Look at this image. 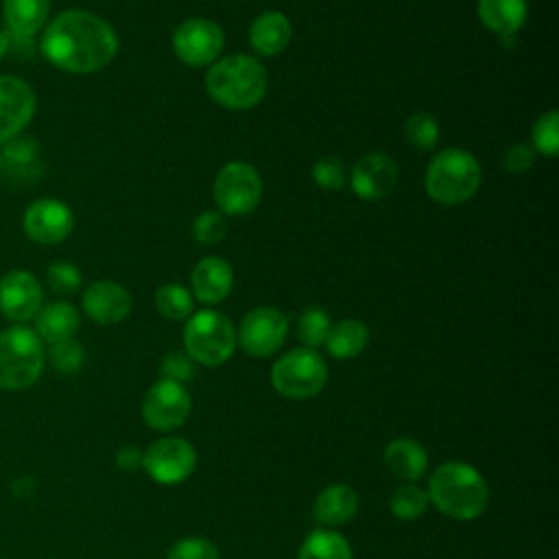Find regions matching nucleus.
Listing matches in <instances>:
<instances>
[{"label": "nucleus", "instance_id": "obj_1", "mask_svg": "<svg viewBox=\"0 0 559 559\" xmlns=\"http://www.w3.org/2000/svg\"><path fill=\"white\" fill-rule=\"evenodd\" d=\"M39 50L50 66L63 72L90 74L111 63L118 52V35L100 15L68 9L46 24Z\"/></svg>", "mask_w": 559, "mask_h": 559}, {"label": "nucleus", "instance_id": "obj_2", "mask_svg": "<svg viewBox=\"0 0 559 559\" xmlns=\"http://www.w3.org/2000/svg\"><path fill=\"white\" fill-rule=\"evenodd\" d=\"M428 500L443 515L469 522L485 513L489 504V485L469 463L448 461L439 465L428 480Z\"/></svg>", "mask_w": 559, "mask_h": 559}, {"label": "nucleus", "instance_id": "obj_3", "mask_svg": "<svg viewBox=\"0 0 559 559\" xmlns=\"http://www.w3.org/2000/svg\"><path fill=\"white\" fill-rule=\"evenodd\" d=\"M266 68L251 55H229L214 61L205 74L212 100L227 109H251L266 94Z\"/></svg>", "mask_w": 559, "mask_h": 559}, {"label": "nucleus", "instance_id": "obj_4", "mask_svg": "<svg viewBox=\"0 0 559 559\" xmlns=\"http://www.w3.org/2000/svg\"><path fill=\"white\" fill-rule=\"evenodd\" d=\"M478 186V159L463 148H443L428 164L426 192L441 205L465 203L476 194Z\"/></svg>", "mask_w": 559, "mask_h": 559}, {"label": "nucleus", "instance_id": "obj_5", "mask_svg": "<svg viewBox=\"0 0 559 559\" xmlns=\"http://www.w3.org/2000/svg\"><path fill=\"white\" fill-rule=\"evenodd\" d=\"M44 341L26 325L0 332V389L22 391L33 386L44 371Z\"/></svg>", "mask_w": 559, "mask_h": 559}, {"label": "nucleus", "instance_id": "obj_6", "mask_svg": "<svg viewBox=\"0 0 559 559\" xmlns=\"http://www.w3.org/2000/svg\"><path fill=\"white\" fill-rule=\"evenodd\" d=\"M186 354L205 367H218L227 362L236 349V330L218 310H199L188 317L183 328Z\"/></svg>", "mask_w": 559, "mask_h": 559}, {"label": "nucleus", "instance_id": "obj_7", "mask_svg": "<svg viewBox=\"0 0 559 559\" xmlns=\"http://www.w3.org/2000/svg\"><path fill=\"white\" fill-rule=\"evenodd\" d=\"M328 365L317 349L295 347L271 367V384L286 400H310L323 391Z\"/></svg>", "mask_w": 559, "mask_h": 559}, {"label": "nucleus", "instance_id": "obj_8", "mask_svg": "<svg viewBox=\"0 0 559 559\" xmlns=\"http://www.w3.org/2000/svg\"><path fill=\"white\" fill-rule=\"evenodd\" d=\"M262 199V179L247 162H227L214 179V201L225 216L249 214Z\"/></svg>", "mask_w": 559, "mask_h": 559}, {"label": "nucleus", "instance_id": "obj_9", "mask_svg": "<svg viewBox=\"0 0 559 559\" xmlns=\"http://www.w3.org/2000/svg\"><path fill=\"white\" fill-rule=\"evenodd\" d=\"M288 317L271 306L249 310L236 332V345L251 358L273 356L286 341Z\"/></svg>", "mask_w": 559, "mask_h": 559}, {"label": "nucleus", "instance_id": "obj_10", "mask_svg": "<svg viewBox=\"0 0 559 559\" xmlns=\"http://www.w3.org/2000/svg\"><path fill=\"white\" fill-rule=\"evenodd\" d=\"M142 467L159 485H179L197 467V450L181 437H162L144 450Z\"/></svg>", "mask_w": 559, "mask_h": 559}, {"label": "nucleus", "instance_id": "obj_11", "mask_svg": "<svg viewBox=\"0 0 559 559\" xmlns=\"http://www.w3.org/2000/svg\"><path fill=\"white\" fill-rule=\"evenodd\" d=\"M190 411H192V400L188 389L179 382L164 380V378L155 382L142 400L144 424L159 432H170L183 426Z\"/></svg>", "mask_w": 559, "mask_h": 559}, {"label": "nucleus", "instance_id": "obj_12", "mask_svg": "<svg viewBox=\"0 0 559 559\" xmlns=\"http://www.w3.org/2000/svg\"><path fill=\"white\" fill-rule=\"evenodd\" d=\"M225 44L221 26L205 17H190L173 33V50L186 66H210L218 59Z\"/></svg>", "mask_w": 559, "mask_h": 559}, {"label": "nucleus", "instance_id": "obj_13", "mask_svg": "<svg viewBox=\"0 0 559 559\" xmlns=\"http://www.w3.org/2000/svg\"><path fill=\"white\" fill-rule=\"evenodd\" d=\"M24 234L39 245H59L74 229V212L59 199H35L22 216Z\"/></svg>", "mask_w": 559, "mask_h": 559}, {"label": "nucleus", "instance_id": "obj_14", "mask_svg": "<svg viewBox=\"0 0 559 559\" xmlns=\"http://www.w3.org/2000/svg\"><path fill=\"white\" fill-rule=\"evenodd\" d=\"M35 109L33 87L15 74H0V144L20 135L33 120Z\"/></svg>", "mask_w": 559, "mask_h": 559}, {"label": "nucleus", "instance_id": "obj_15", "mask_svg": "<svg viewBox=\"0 0 559 559\" xmlns=\"http://www.w3.org/2000/svg\"><path fill=\"white\" fill-rule=\"evenodd\" d=\"M44 301L41 284L24 269H13L0 277V312L15 323L35 319Z\"/></svg>", "mask_w": 559, "mask_h": 559}, {"label": "nucleus", "instance_id": "obj_16", "mask_svg": "<svg viewBox=\"0 0 559 559\" xmlns=\"http://www.w3.org/2000/svg\"><path fill=\"white\" fill-rule=\"evenodd\" d=\"M397 173V164L391 155L367 153L354 164L349 173V186L356 197L365 201H378L395 188Z\"/></svg>", "mask_w": 559, "mask_h": 559}, {"label": "nucleus", "instance_id": "obj_17", "mask_svg": "<svg viewBox=\"0 0 559 559\" xmlns=\"http://www.w3.org/2000/svg\"><path fill=\"white\" fill-rule=\"evenodd\" d=\"M50 0H2V20L11 46L31 48L33 37L46 26Z\"/></svg>", "mask_w": 559, "mask_h": 559}, {"label": "nucleus", "instance_id": "obj_18", "mask_svg": "<svg viewBox=\"0 0 559 559\" xmlns=\"http://www.w3.org/2000/svg\"><path fill=\"white\" fill-rule=\"evenodd\" d=\"M81 306L92 321L100 325H114L131 312V295L122 284L100 280L85 288Z\"/></svg>", "mask_w": 559, "mask_h": 559}, {"label": "nucleus", "instance_id": "obj_19", "mask_svg": "<svg viewBox=\"0 0 559 559\" xmlns=\"http://www.w3.org/2000/svg\"><path fill=\"white\" fill-rule=\"evenodd\" d=\"M234 286V271L231 264L223 258H203L190 273V288L192 297L203 304H218L223 301Z\"/></svg>", "mask_w": 559, "mask_h": 559}, {"label": "nucleus", "instance_id": "obj_20", "mask_svg": "<svg viewBox=\"0 0 559 559\" xmlns=\"http://www.w3.org/2000/svg\"><path fill=\"white\" fill-rule=\"evenodd\" d=\"M356 511H358V493L345 483H332L323 487L312 504L314 518L328 528L347 524L349 520H354Z\"/></svg>", "mask_w": 559, "mask_h": 559}, {"label": "nucleus", "instance_id": "obj_21", "mask_svg": "<svg viewBox=\"0 0 559 559\" xmlns=\"http://www.w3.org/2000/svg\"><path fill=\"white\" fill-rule=\"evenodd\" d=\"M476 11L485 28L502 41H511L526 22L528 4L526 0H478Z\"/></svg>", "mask_w": 559, "mask_h": 559}, {"label": "nucleus", "instance_id": "obj_22", "mask_svg": "<svg viewBox=\"0 0 559 559\" xmlns=\"http://www.w3.org/2000/svg\"><path fill=\"white\" fill-rule=\"evenodd\" d=\"M384 465L402 483H415L428 469V452L419 441L397 437L384 448Z\"/></svg>", "mask_w": 559, "mask_h": 559}, {"label": "nucleus", "instance_id": "obj_23", "mask_svg": "<svg viewBox=\"0 0 559 559\" xmlns=\"http://www.w3.org/2000/svg\"><path fill=\"white\" fill-rule=\"evenodd\" d=\"M293 37L290 20L280 11L260 13L249 26V44L262 57L282 52Z\"/></svg>", "mask_w": 559, "mask_h": 559}, {"label": "nucleus", "instance_id": "obj_24", "mask_svg": "<svg viewBox=\"0 0 559 559\" xmlns=\"http://www.w3.org/2000/svg\"><path fill=\"white\" fill-rule=\"evenodd\" d=\"M79 325V312L70 301H52L35 314V332L48 345L74 338Z\"/></svg>", "mask_w": 559, "mask_h": 559}, {"label": "nucleus", "instance_id": "obj_25", "mask_svg": "<svg viewBox=\"0 0 559 559\" xmlns=\"http://www.w3.org/2000/svg\"><path fill=\"white\" fill-rule=\"evenodd\" d=\"M367 343H369L367 325L358 319H343L330 328V334L323 345L330 356L338 360H347L362 354Z\"/></svg>", "mask_w": 559, "mask_h": 559}, {"label": "nucleus", "instance_id": "obj_26", "mask_svg": "<svg viewBox=\"0 0 559 559\" xmlns=\"http://www.w3.org/2000/svg\"><path fill=\"white\" fill-rule=\"evenodd\" d=\"M0 157H2V170L11 173L17 179H31L39 173V146L33 138H24V135L11 138L9 142H4Z\"/></svg>", "mask_w": 559, "mask_h": 559}, {"label": "nucleus", "instance_id": "obj_27", "mask_svg": "<svg viewBox=\"0 0 559 559\" xmlns=\"http://www.w3.org/2000/svg\"><path fill=\"white\" fill-rule=\"evenodd\" d=\"M297 559H352V546L334 528H317L301 542Z\"/></svg>", "mask_w": 559, "mask_h": 559}, {"label": "nucleus", "instance_id": "obj_28", "mask_svg": "<svg viewBox=\"0 0 559 559\" xmlns=\"http://www.w3.org/2000/svg\"><path fill=\"white\" fill-rule=\"evenodd\" d=\"M428 507H430L428 491L415 483H402L400 487L393 489V493L389 498V509H391L393 518H397L402 522L421 518Z\"/></svg>", "mask_w": 559, "mask_h": 559}, {"label": "nucleus", "instance_id": "obj_29", "mask_svg": "<svg viewBox=\"0 0 559 559\" xmlns=\"http://www.w3.org/2000/svg\"><path fill=\"white\" fill-rule=\"evenodd\" d=\"M155 308L170 321H183L194 310L192 293L181 284H164L155 290Z\"/></svg>", "mask_w": 559, "mask_h": 559}, {"label": "nucleus", "instance_id": "obj_30", "mask_svg": "<svg viewBox=\"0 0 559 559\" xmlns=\"http://www.w3.org/2000/svg\"><path fill=\"white\" fill-rule=\"evenodd\" d=\"M330 328H332V321H330L328 312L319 306H308L299 314V321H297V334H299L304 347H310V349H317L319 345L325 343Z\"/></svg>", "mask_w": 559, "mask_h": 559}, {"label": "nucleus", "instance_id": "obj_31", "mask_svg": "<svg viewBox=\"0 0 559 559\" xmlns=\"http://www.w3.org/2000/svg\"><path fill=\"white\" fill-rule=\"evenodd\" d=\"M46 358L55 371L63 376H74L85 365V349L76 338H68V341L52 343Z\"/></svg>", "mask_w": 559, "mask_h": 559}, {"label": "nucleus", "instance_id": "obj_32", "mask_svg": "<svg viewBox=\"0 0 559 559\" xmlns=\"http://www.w3.org/2000/svg\"><path fill=\"white\" fill-rule=\"evenodd\" d=\"M404 135L411 146L419 151H430L439 140V124L430 114H413L404 122Z\"/></svg>", "mask_w": 559, "mask_h": 559}, {"label": "nucleus", "instance_id": "obj_33", "mask_svg": "<svg viewBox=\"0 0 559 559\" xmlns=\"http://www.w3.org/2000/svg\"><path fill=\"white\" fill-rule=\"evenodd\" d=\"M533 148H537L542 155H557L559 153V114L557 109H550L542 114L533 124Z\"/></svg>", "mask_w": 559, "mask_h": 559}, {"label": "nucleus", "instance_id": "obj_34", "mask_svg": "<svg viewBox=\"0 0 559 559\" xmlns=\"http://www.w3.org/2000/svg\"><path fill=\"white\" fill-rule=\"evenodd\" d=\"M227 234V221L221 212H201L192 223V238L201 245H214Z\"/></svg>", "mask_w": 559, "mask_h": 559}, {"label": "nucleus", "instance_id": "obj_35", "mask_svg": "<svg viewBox=\"0 0 559 559\" xmlns=\"http://www.w3.org/2000/svg\"><path fill=\"white\" fill-rule=\"evenodd\" d=\"M46 280H48V286L55 293H61V295H70V293H76L81 288V271H79L76 264H72L68 260L52 262L48 266Z\"/></svg>", "mask_w": 559, "mask_h": 559}, {"label": "nucleus", "instance_id": "obj_36", "mask_svg": "<svg viewBox=\"0 0 559 559\" xmlns=\"http://www.w3.org/2000/svg\"><path fill=\"white\" fill-rule=\"evenodd\" d=\"M168 559H221L218 548L205 539V537H181L177 539L170 550H168Z\"/></svg>", "mask_w": 559, "mask_h": 559}, {"label": "nucleus", "instance_id": "obj_37", "mask_svg": "<svg viewBox=\"0 0 559 559\" xmlns=\"http://www.w3.org/2000/svg\"><path fill=\"white\" fill-rule=\"evenodd\" d=\"M312 179L317 186L325 188V190H341L347 173H345V164L338 157H321L314 166H312Z\"/></svg>", "mask_w": 559, "mask_h": 559}, {"label": "nucleus", "instance_id": "obj_38", "mask_svg": "<svg viewBox=\"0 0 559 559\" xmlns=\"http://www.w3.org/2000/svg\"><path fill=\"white\" fill-rule=\"evenodd\" d=\"M197 362L186 352H168L162 360V378L186 384L197 373Z\"/></svg>", "mask_w": 559, "mask_h": 559}, {"label": "nucleus", "instance_id": "obj_39", "mask_svg": "<svg viewBox=\"0 0 559 559\" xmlns=\"http://www.w3.org/2000/svg\"><path fill=\"white\" fill-rule=\"evenodd\" d=\"M533 164H535V151L531 144H524V142H518L511 148H507L502 159V166L509 173H526Z\"/></svg>", "mask_w": 559, "mask_h": 559}, {"label": "nucleus", "instance_id": "obj_40", "mask_svg": "<svg viewBox=\"0 0 559 559\" xmlns=\"http://www.w3.org/2000/svg\"><path fill=\"white\" fill-rule=\"evenodd\" d=\"M142 459H144V452L135 445H124L116 452V465L122 469V472H135L142 467Z\"/></svg>", "mask_w": 559, "mask_h": 559}, {"label": "nucleus", "instance_id": "obj_41", "mask_svg": "<svg viewBox=\"0 0 559 559\" xmlns=\"http://www.w3.org/2000/svg\"><path fill=\"white\" fill-rule=\"evenodd\" d=\"M11 50V41H9V35L4 28H0V59Z\"/></svg>", "mask_w": 559, "mask_h": 559}, {"label": "nucleus", "instance_id": "obj_42", "mask_svg": "<svg viewBox=\"0 0 559 559\" xmlns=\"http://www.w3.org/2000/svg\"><path fill=\"white\" fill-rule=\"evenodd\" d=\"M0 173H2V157H0Z\"/></svg>", "mask_w": 559, "mask_h": 559}]
</instances>
